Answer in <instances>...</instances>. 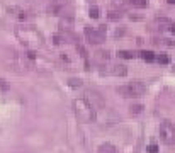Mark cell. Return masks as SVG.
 I'll use <instances>...</instances> for the list:
<instances>
[{
	"label": "cell",
	"mask_w": 175,
	"mask_h": 153,
	"mask_svg": "<svg viewBox=\"0 0 175 153\" xmlns=\"http://www.w3.org/2000/svg\"><path fill=\"white\" fill-rule=\"evenodd\" d=\"M68 84L72 85V87H80V85H82V82H80V78H72V80H70Z\"/></svg>",
	"instance_id": "2e32d148"
},
{
	"label": "cell",
	"mask_w": 175,
	"mask_h": 153,
	"mask_svg": "<svg viewBox=\"0 0 175 153\" xmlns=\"http://www.w3.org/2000/svg\"><path fill=\"white\" fill-rule=\"evenodd\" d=\"M0 90H7V84H5V80H2V78H0Z\"/></svg>",
	"instance_id": "d6986e66"
},
{
	"label": "cell",
	"mask_w": 175,
	"mask_h": 153,
	"mask_svg": "<svg viewBox=\"0 0 175 153\" xmlns=\"http://www.w3.org/2000/svg\"><path fill=\"white\" fill-rule=\"evenodd\" d=\"M129 109H131V114H139L143 111V106L141 104H134V106H131Z\"/></svg>",
	"instance_id": "5bb4252c"
},
{
	"label": "cell",
	"mask_w": 175,
	"mask_h": 153,
	"mask_svg": "<svg viewBox=\"0 0 175 153\" xmlns=\"http://www.w3.org/2000/svg\"><path fill=\"white\" fill-rule=\"evenodd\" d=\"M119 56L121 58H126V60H133L134 58V53L133 51H119Z\"/></svg>",
	"instance_id": "8fae6325"
},
{
	"label": "cell",
	"mask_w": 175,
	"mask_h": 153,
	"mask_svg": "<svg viewBox=\"0 0 175 153\" xmlns=\"http://www.w3.org/2000/svg\"><path fill=\"white\" fill-rule=\"evenodd\" d=\"M88 15H90L92 19H99L100 12H99V9H97V7H90V10H88Z\"/></svg>",
	"instance_id": "4fadbf2b"
},
{
	"label": "cell",
	"mask_w": 175,
	"mask_h": 153,
	"mask_svg": "<svg viewBox=\"0 0 175 153\" xmlns=\"http://www.w3.org/2000/svg\"><path fill=\"white\" fill-rule=\"evenodd\" d=\"M111 73L122 76V75H126V73H128V70H126V66H124V65H114L112 70H111Z\"/></svg>",
	"instance_id": "9c48e42d"
},
{
	"label": "cell",
	"mask_w": 175,
	"mask_h": 153,
	"mask_svg": "<svg viewBox=\"0 0 175 153\" xmlns=\"http://www.w3.org/2000/svg\"><path fill=\"white\" fill-rule=\"evenodd\" d=\"M170 31H172V34H175V24L170 26Z\"/></svg>",
	"instance_id": "44dd1931"
},
{
	"label": "cell",
	"mask_w": 175,
	"mask_h": 153,
	"mask_svg": "<svg viewBox=\"0 0 175 153\" xmlns=\"http://www.w3.org/2000/svg\"><path fill=\"white\" fill-rule=\"evenodd\" d=\"M104 34H106V26H100L97 31L90 29V27H85V36H87L88 43H92V44H100L102 43Z\"/></svg>",
	"instance_id": "277c9868"
},
{
	"label": "cell",
	"mask_w": 175,
	"mask_h": 153,
	"mask_svg": "<svg viewBox=\"0 0 175 153\" xmlns=\"http://www.w3.org/2000/svg\"><path fill=\"white\" fill-rule=\"evenodd\" d=\"M141 58L143 60H145V61H153V60H155V53H153V51H143V53H141Z\"/></svg>",
	"instance_id": "30bf717a"
},
{
	"label": "cell",
	"mask_w": 175,
	"mask_h": 153,
	"mask_svg": "<svg viewBox=\"0 0 175 153\" xmlns=\"http://www.w3.org/2000/svg\"><path fill=\"white\" fill-rule=\"evenodd\" d=\"M97 153H116V148H114L111 143H104V145L99 146Z\"/></svg>",
	"instance_id": "ba28073f"
},
{
	"label": "cell",
	"mask_w": 175,
	"mask_h": 153,
	"mask_svg": "<svg viewBox=\"0 0 175 153\" xmlns=\"http://www.w3.org/2000/svg\"><path fill=\"white\" fill-rule=\"evenodd\" d=\"M145 92H146V87L141 82H133L129 85L117 87V94L122 95V97H141Z\"/></svg>",
	"instance_id": "3957f363"
},
{
	"label": "cell",
	"mask_w": 175,
	"mask_h": 153,
	"mask_svg": "<svg viewBox=\"0 0 175 153\" xmlns=\"http://www.w3.org/2000/svg\"><path fill=\"white\" fill-rule=\"evenodd\" d=\"M65 5H66V0H53V4L49 5V14H53V15L63 14Z\"/></svg>",
	"instance_id": "8992f818"
},
{
	"label": "cell",
	"mask_w": 175,
	"mask_h": 153,
	"mask_svg": "<svg viewBox=\"0 0 175 153\" xmlns=\"http://www.w3.org/2000/svg\"><path fill=\"white\" fill-rule=\"evenodd\" d=\"M160 136L167 145H172L175 141V129L170 123H161L160 126Z\"/></svg>",
	"instance_id": "5b68a950"
},
{
	"label": "cell",
	"mask_w": 175,
	"mask_h": 153,
	"mask_svg": "<svg viewBox=\"0 0 175 153\" xmlns=\"http://www.w3.org/2000/svg\"><path fill=\"white\" fill-rule=\"evenodd\" d=\"M73 109H75V116L80 123H92L95 121V109L90 102L85 99H75L73 100Z\"/></svg>",
	"instance_id": "6da1fadb"
},
{
	"label": "cell",
	"mask_w": 175,
	"mask_h": 153,
	"mask_svg": "<svg viewBox=\"0 0 175 153\" xmlns=\"http://www.w3.org/2000/svg\"><path fill=\"white\" fill-rule=\"evenodd\" d=\"M155 22H157V26H158V29H160V31L170 29V26H172V21H170V19H167V17H158Z\"/></svg>",
	"instance_id": "52a82bcc"
},
{
	"label": "cell",
	"mask_w": 175,
	"mask_h": 153,
	"mask_svg": "<svg viewBox=\"0 0 175 153\" xmlns=\"http://www.w3.org/2000/svg\"><path fill=\"white\" fill-rule=\"evenodd\" d=\"M27 56H29V60H34V58H36V53H34V51H29Z\"/></svg>",
	"instance_id": "ffe728a7"
},
{
	"label": "cell",
	"mask_w": 175,
	"mask_h": 153,
	"mask_svg": "<svg viewBox=\"0 0 175 153\" xmlns=\"http://www.w3.org/2000/svg\"><path fill=\"white\" fill-rule=\"evenodd\" d=\"M15 34H17V37L21 39L22 44H26L29 48H41L44 44L43 36L33 27H19L15 31Z\"/></svg>",
	"instance_id": "7a4b0ae2"
},
{
	"label": "cell",
	"mask_w": 175,
	"mask_h": 153,
	"mask_svg": "<svg viewBox=\"0 0 175 153\" xmlns=\"http://www.w3.org/2000/svg\"><path fill=\"white\" fill-rule=\"evenodd\" d=\"M131 2H133L134 7H139V9H143V7L148 5V0H131Z\"/></svg>",
	"instance_id": "7c38bea8"
},
{
	"label": "cell",
	"mask_w": 175,
	"mask_h": 153,
	"mask_svg": "<svg viewBox=\"0 0 175 153\" xmlns=\"http://www.w3.org/2000/svg\"><path fill=\"white\" fill-rule=\"evenodd\" d=\"M168 4H175V0H167Z\"/></svg>",
	"instance_id": "7402d4cb"
},
{
	"label": "cell",
	"mask_w": 175,
	"mask_h": 153,
	"mask_svg": "<svg viewBox=\"0 0 175 153\" xmlns=\"http://www.w3.org/2000/svg\"><path fill=\"white\" fill-rule=\"evenodd\" d=\"M158 61H160L161 65H167V63L170 61V58H168V56L165 55V53H160V55H158Z\"/></svg>",
	"instance_id": "9a60e30c"
},
{
	"label": "cell",
	"mask_w": 175,
	"mask_h": 153,
	"mask_svg": "<svg viewBox=\"0 0 175 153\" xmlns=\"http://www.w3.org/2000/svg\"><path fill=\"white\" fill-rule=\"evenodd\" d=\"M109 19H112V21L121 19V14H119V12H111V14H109Z\"/></svg>",
	"instance_id": "e0dca14e"
},
{
	"label": "cell",
	"mask_w": 175,
	"mask_h": 153,
	"mask_svg": "<svg viewBox=\"0 0 175 153\" xmlns=\"http://www.w3.org/2000/svg\"><path fill=\"white\" fill-rule=\"evenodd\" d=\"M148 153H158V146L157 145H150L148 146Z\"/></svg>",
	"instance_id": "ac0fdd59"
}]
</instances>
